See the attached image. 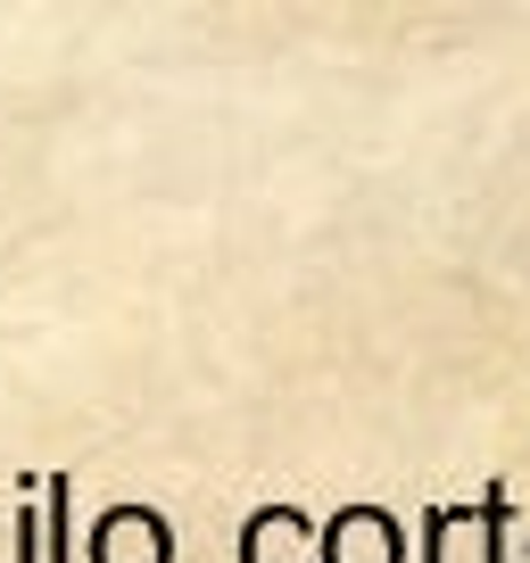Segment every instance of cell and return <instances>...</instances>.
<instances>
[{"label": "cell", "mask_w": 530, "mask_h": 563, "mask_svg": "<svg viewBox=\"0 0 530 563\" xmlns=\"http://www.w3.org/2000/svg\"><path fill=\"white\" fill-rule=\"evenodd\" d=\"M91 563H166V522L158 514H108L100 539H91Z\"/></svg>", "instance_id": "6da1fadb"}, {"label": "cell", "mask_w": 530, "mask_h": 563, "mask_svg": "<svg viewBox=\"0 0 530 563\" xmlns=\"http://www.w3.org/2000/svg\"><path fill=\"white\" fill-rule=\"evenodd\" d=\"M389 555H398V539H389L382 514H349L332 539V563H389Z\"/></svg>", "instance_id": "7a4b0ae2"}, {"label": "cell", "mask_w": 530, "mask_h": 563, "mask_svg": "<svg viewBox=\"0 0 530 563\" xmlns=\"http://www.w3.org/2000/svg\"><path fill=\"white\" fill-rule=\"evenodd\" d=\"M249 563H307L299 522H290V514H257V530H249Z\"/></svg>", "instance_id": "3957f363"}]
</instances>
